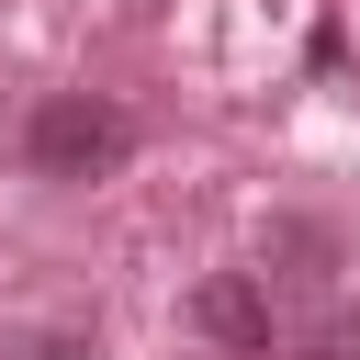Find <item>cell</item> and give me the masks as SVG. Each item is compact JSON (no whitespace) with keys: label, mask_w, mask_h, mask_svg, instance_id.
<instances>
[{"label":"cell","mask_w":360,"mask_h":360,"mask_svg":"<svg viewBox=\"0 0 360 360\" xmlns=\"http://www.w3.org/2000/svg\"><path fill=\"white\" fill-rule=\"evenodd\" d=\"M191 326H202L214 349H270V338H281V315H270V270H214V281L191 292Z\"/></svg>","instance_id":"obj_2"},{"label":"cell","mask_w":360,"mask_h":360,"mask_svg":"<svg viewBox=\"0 0 360 360\" xmlns=\"http://www.w3.org/2000/svg\"><path fill=\"white\" fill-rule=\"evenodd\" d=\"M292 360H360V304H338V315H315V326L292 338Z\"/></svg>","instance_id":"obj_3"},{"label":"cell","mask_w":360,"mask_h":360,"mask_svg":"<svg viewBox=\"0 0 360 360\" xmlns=\"http://www.w3.org/2000/svg\"><path fill=\"white\" fill-rule=\"evenodd\" d=\"M22 360H90V338H68V326H56V338H34Z\"/></svg>","instance_id":"obj_4"},{"label":"cell","mask_w":360,"mask_h":360,"mask_svg":"<svg viewBox=\"0 0 360 360\" xmlns=\"http://www.w3.org/2000/svg\"><path fill=\"white\" fill-rule=\"evenodd\" d=\"M22 158H34V180H112L135 158V124L101 90H45L34 124H22Z\"/></svg>","instance_id":"obj_1"}]
</instances>
